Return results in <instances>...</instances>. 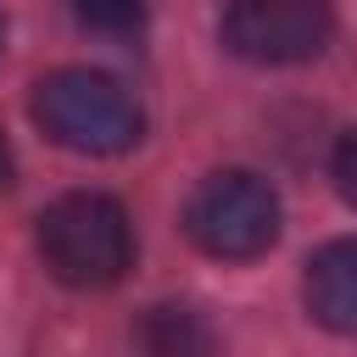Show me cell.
Wrapping results in <instances>:
<instances>
[{"label": "cell", "mask_w": 357, "mask_h": 357, "mask_svg": "<svg viewBox=\"0 0 357 357\" xmlns=\"http://www.w3.org/2000/svg\"><path fill=\"white\" fill-rule=\"evenodd\" d=\"M0 50H6V17H0Z\"/></svg>", "instance_id": "10"}, {"label": "cell", "mask_w": 357, "mask_h": 357, "mask_svg": "<svg viewBox=\"0 0 357 357\" xmlns=\"http://www.w3.org/2000/svg\"><path fill=\"white\" fill-rule=\"evenodd\" d=\"M184 229L206 257H223V262L262 257L279 240V195L268 178H257L245 167H223L195 184V195L184 206Z\"/></svg>", "instance_id": "3"}, {"label": "cell", "mask_w": 357, "mask_h": 357, "mask_svg": "<svg viewBox=\"0 0 357 357\" xmlns=\"http://www.w3.org/2000/svg\"><path fill=\"white\" fill-rule=\"evenodd\" d=\"M329 167H335V184H340V195L357 206V128H351V134L335 145V162H329Z\"/></svg>", "instance_id": "8"}, {"label": "cell", "mask_w": 357, "mask_h": 357, "mask_svg": "<svg viewBox=\"0 0 357 357\" xmlns=\"http://www.w3.org/2000/svg\"><path fill=\"white\" fill-rule=\"evenodd\" d=\"M335 11L329 0H229L223 45L257 67H290L329 45Z\"/></svg>", "instance_id": "4"}, {"label": "cell", "mask_w": 357, "mask_h": 357, "mask_svg": "<svg viewBox=\"0 0 357 357\" xmlns=\"http://www.w3.org/2000/svg\"><path fill=\"white\" fill-rule=\"evenodd\" d=\"M11 184V145H6V134H0V190Z\"/></svg>", "instance_id": "9"}, {"label": "cell", "mask_w": 357, "mask_h": 357, "mask_svg": "<svg viewBox=\"0 0 357 357\" xmlns=\"http://www.w3.org/2000/svg\"><path fill=\"white\" fill-rule=\"evenodd\" d=\"M73 11L100 33H128L145 17V0H73Z\"/></svg>", "instance_id": "7"}, {"label": "cell", "mask_w": 357, "mask_h": 357, "mask_svg": "<svg viewBox=\"0 0 357 357\" xmlns=\"http://www.w3.org/2000/svg\"><path fill=\"white\" fill-rule=\"evenodd\" d=\"M39 257L73 290L117 284L128 273V262H134V223H128L123 201H112L100 190H73V195L45 206Z\"/></svg>", "instance_id": "1"}, {"label": "cell", "mask_w": 357, "mask_h": 357, "mask_svg": "<svg viewBox=\"0 0 357 357\" xmlns=\"http://www.w3.org/2000/svg\"><path fill=\"white\" fill-rule=\"evenodd\" d=\"M134 357H218L212 324L190 307H151L134 324Z\"/></svg>", "instance_id": "6"}, {"label": "cell", "mask_w": 357, "mask_h": 357, "mask_svg": "<svg viewBox=\"0 0 357 357\" xmlns=\"http://www.w3.org/2000/svg\"><path fill=\"white\" fill-rule=\"evenodd\" d=\"M307 312L335 335H357V234L329 240L307 262Z\"/></svg>", "instance_id": "5"}, {"label": "cell", "mask_w": 357, "mask_h": 357, "mask_svg": "<svg viewBox=\"0 0 357 357\" xmlns=\"http://www.w3.org/2000/svg\"><path fill=\"white\" fill-rule=\"evenodd\" d=\"M33 117L56 145H67L78 156H117L145 128L134 89H123L112 73H95V67H61V73L39 78Z\"/></svg>", "instance_id": "2"}]
</instances>
